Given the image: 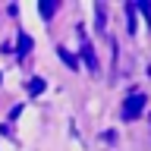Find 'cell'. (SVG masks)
<instances>
[{"instance_id": "cell-1", "label": "cell", "mask_w": 151, "mask_h": 151, "mask_svg": "<svg viewBox=\"0 0 151 151\" xmlns=\"http://www.w3.org/2000/svg\"><path fill=\"white\" fill-rule=\"evenodd\" d=\"M142 110H145V94H129L123 101V120H135L142 116Z\"/></svg>"}, {"instance_id": "cell-2", "label": "cell", "mask_w": 151, "mask_h": 151, "mask_svg": "<svg viewBox=\"0 0 151 151\" xmlns=\"http://www.w3.org/2000/svg\"><path fill=\"white\" fill-rule=\"evenodd\" d=\"M79 38H82V60H85V66H88L91 73H98V57H94V47H91V41L85 38L82 28H79Z\"/></svg>"}, {"instance_id": "cell-3", "label": "cell", "mask_w": 151, "mask_h": 151, "mask_svg": "<svg viewBox=\"0 0 151 151\" xmlns=\"http://www.w3.org/2000/svg\"><path fill=\"white\" fill-rule=\"evenodd\" d=\"M35 47V41H32V35H25V32H19V41H16V57L22 60V57H28V50Z\"/></svg>"}, {"instance_id": "cell-4", "label": "cell", "mask_w": 151, "mask_h": 151, "mask_svg": "<svg viewBox=\"0 0 151 151\" xmlns=\"http://www.w3.org/2000/svg\"><path fill=\"white\" fill-rule=\"evenodd\" d=\"M57 54H60V60H63V63L69 66V69H79V60H76V57L69 54V50H66V47H57Z\"/></svg>"}, {"instance_id": "cell-5", "label": "cell", "mask_w": 151, "mask_h": 151, "mask_svg": "<svg viewBox=\"0 0 151 151\" xmlns=\"http://www.w3.org/2000/svg\"><path fill=\"white\" fill-rule=\"evenodd\" d=\"M38 13H41L44 19H50V16L57 13V0H41V6H38Z\"/></svg>"}, {"instance_id": "cell-6", "label": "cell", "mask_w": 151, "mask_h": 151, "mask_svg": "<svg viewBox=\"0 0 151 151\" xmlns=\"http://www.w3.org/2000/svg\"><path fill=\"white\" fill-rule=\"evenodd\" d=\"M25 91L28 94H41V91H44V79H28V82H25Z\"/></svg>"}, {"instance_id": "cell-7", "label": "cell", "mask_w": 151, "mask_h": 151, "mask_svg": "<svg viewBox=\"0 0 151 151\" xmlns=\"http://www.w3.org/2000/svg\"><path fill=\"white\" fill-rule=\"evenodd\" d=\"M126 16H129V32H135V6L126 3Z\"/></svg>"}, {"instance_id": "cell-8", "label": "cell", "mask_w": 151, "mask_h": 151, "mask_svg": "<svg viewBox=\"0 0 151 151\" xmlns=\"http://www.w3.org/2000/svg\"><path fill=\"white\" fill-rule=\"evenodd\" d=\"M94 13H98V28H101V32H107V25H104V6H101V3L94 6Z\"/></svg>"}]
</instances>
